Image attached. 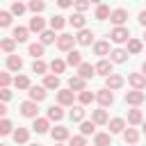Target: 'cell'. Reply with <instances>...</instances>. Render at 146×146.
Instances as JSON below:
<instances>
[{
	"label": "cell",
	"instance_id": "1",
	"mask_svg": "<svg viewBox=\"0 0 146 146\" xmlns=\"http://www.w3.org/2000/svg\"><path fill=\"white\" fill-rule=\"evenodd\" d=\"M110 39L114 41V43H128L130 41V30L123 25V27H114L112 32H110Z\"/></svg>",
	"mask_w": 146,
	"mask_h": 146
},
{
	"label": "cell",
	"instance_id": "2",
	"mask_svg": "<svg viewBox=\"0 0 146 146\" xmlns=\"http://www.w3.org/2000/svg\"><path fill=\"white\" fill-rule=\"evenodd\" d=\"M21 114H23L25 119H36V114H39V103H34V100H23V103H21Z\"/></svg>",
	"mask_w": 146,
	"mask_h": 146
},
{
	"label": "cell",
	"instance_id": "3",
	"mask_svg": "<svg viewBox=\"0 0 146 146\" xmlns=\"http://www.w3.org/2000/svg\"><path fill=\"white\" fill-rule=\"evenodd\" d=\"M73 43H78L73 34H66V32H64V34L57 36V48L64 50V52H71V50H73Z\"/></svg>",
	"mask_w": 146,
	"mask_h": 146
},
{
	"label": "cell",
	"instance_id": "4",
	"mask_svg": "<svg viewBox=\"0 0 146 146\" xmlns=\"http://www.w3.org/2000/svg\"><path fill=\"white\" fill-rule=\"evenodd\" d=\"M50 137H52L55 144H62V141H66V139L71 137V132H68L66 125H55V128L50 130Z\"/></svg>",
	"mask_w": 146,
	"mask_h": 146
},
{
	"label": "cell",
	"instance_id": "5",
	"mask_svg": "<svg viewBox=\"0 0 146 146\" xmlns=\"http://www.w3.org/2000/svg\"><path fill=\"white\" fill-rule=\"evenodd\" d=\"M128 82H130V87H132L135 91H141V89L146 87V75H144V73H130V75H128Z\"/></svg>",
	"mask_w": 146,
	"mask_h": 146
},
{
	"label": "cell",
	"instance_id": "6",
	"mask_svg": "<svg viewBox=\"0 0 146 146\" xmlns=\"http://www.w3.org/2000/svg\"><path fill=\"white\" fill-rule=\"evenodd\" d=\"M68 89L82 94V91H87V80L80 78V75H71V78H68Z\"/></svg>",
	"mask_w": 146,
	"mask_h": 146
},
{
	"label": "cell",
	"instance_id": "7",
	"mask_svg": "<svg viewBox=\"0 0 146 146\" xmlns=\"http://www.w3.org/2000/svg\"><path fill=\"white\" fill-rule=\"evenodd\" d=\"M144 100H146V94H144V91H135V89H132V91H125V103H128V105L137 107V105H141Z\"/></svg>",
	"mask_w": 146,
	"mask_h": 146
},
{
	"label": "cell",
	"instance_id": "8",
	"mask_svg": "<svg viewBox=\"0 0 146 146\" xmlns=\"http://www.w3.org/2000/svg\"><path fill=\"white\" fill-rule=\"evenodd\" d=\"M121 87H123V75L112 73V75H107V78H105V89L114 91V89H121Z\"/></svg>",
	"mask_w": 146,
	"mask_h": 146
},
{
	"label": "cell",
	"instance_id": "9",
	"mask_svg": "<svg viewBox=\"0 0 146 146\" xmlns=\"http://www.w3.org/2000/svg\"><path fill=\"white\" fill-rule=\"evenodd\" d=\"M73 100H75V94L71 91V89H59L57 91V103L64 107V105H71L73 107Z\"/></svg>",
	"mask_w": 146,
	"mask_h": 146
},
{
	"label": "cell",
	"instance_id": "10",
	"mask_svg": "<svg viewBox=\"0 0 146 146\" xmlns=\"http://www.w3.org/2000/svg\"><path fill=\"white\" fill-rule=\"evenodd\" d=\"M96 100L100 103V107L105 110V107H110L112 103H114V94L110 91V89H100L98 94H96Z\"/></svg>",
	"mask_w": 146,
	"mask_h": 146
},
{
	"label": "cell",
	"instance_id": "11",
	"mask_svg": "<svg viewBox=\"0 0 146 146\" xmlns=\"http://www.w3.org/2000/svg\"><path fill=\"white\" fill-rule=\"evenodd\" d=\"M110 21H112V23H114L116 27H123V23L128 21V11L119 7V9H114V11H112V16H110Z\"/></svg>",
	"mask_w": 146,
	"mask_h": 146
},
{
	"label": "cell",
	"instance_id": "12",
	"mask_svg": "<svg viewBox=\"0 0 146 146\" xmlns=\"http://www.w3.org/2000/svg\"><path fill=\"white\" fill-rule=\"evenodd\" d=\"M27 94H30V100H34V103H41V100L48 96V91H46V87H43V84H41V87H36V84H34V87H30V91H27Z\"/></svg>",
	"mask_w": 146,
	"mask_h": 146
},
{
	"label": "cell",
	"instance_id": "13",
	"mask_svg": "<svg viewBox=\"0 0 146 146\" xmlns=\"http://www.w3.org/2000/svg\"><path fill=\"white\" fill-rule=\"evenodd\" d=\"M91 121L96 123V125H105V123H110V116H107V110H94L91 112Z\"/></svg>",
	"mask_w": 146,
	"mask_h": 146
},
{
	"label": "cell",
	"instance_id": "14",
	"mask_svg": "<svg viewBox=\"0 0 146 146\" xmlns=\"http://www.w3.org/2000/svg\"><path fill=\"white\" fill-rule=\"evenodd\" d=\"M107 125H110V135H123V132H125V121H123V119H119V116H116V119H112Z\"/></svg>",
	"mask_w": 146,
	"mask_h": 146
},
{
	"label": "cell",
	"instance_id": "15",
	"mask_svg": "<svg viewBox=\"0 0 146 146\" xmlns=\"http://www.w3.org/2000/svg\"><path fill=\"white\" fill-rule=\"evenodd\" d=\"M27 30L30 32H46V21L41 18V16H34V18H30V25H27Z\"/></svg>",
	"mask_w": 146,
	"mask_h": 146
},
{
	"label": "cell",
	"instance_id": "16",
	"mask_svg": "<svg viewBox=\"0 0 146 146\" xmlns=\"http://www.w3.org/2000/svg\"><path fill=\"white\" fill-rule=\"evenodd\" d=\"M75 41H78L80 46H91V41H94V32L84 27V30H80V32H78V36H75Z\"/></svg>",
	"mask_w": 146,
	"mask_h": 146
},
{
	"label": "cell",
	"instance_id": "17",
	"mask_svg": "<svg viewBox=\"0 0 146 146\" xmlns=\"http://www.w3.org/2000/svg\"><path fill=\"white\" fill-rule=\"evenodd\" d=\"M125 59H128V50H123V48H114L110 52V62L112 64H123Z\"/></svg>",
	"mask_w": 146,
	"mask_h": 146
},
{
	"label": "cell",
	"instance_id": "18",
	"mask_svg": "<svg viewBox=\"0 0 146 146\" xmlns=\"http://www.w3.org/2000/svg\"><path fill=\"white\" fill-rule=\"evenodd\" d=\"M78 75H80V78H84V80H89V78H94V75H96V66H94V64H89V62H82V66L78 68Z\"/></svg>",
	"mask_w": 146,
	"mask_h": 146
},
{
	"label": "cell",
	"instance_id": "19",
	"mask_svg": "<svg viewBox=\"0 0 146 146\" xmlns=\"http://www.w3.org/2000/svg\"><path fill=\"white\" fill-rule=\"evenodd\" d=\"M27 34H30V30H27V27H23V25H18V27H14L11 39H14L16 43H23V41H27Z\"/></svg>",
	"mask_w": 146,
	"mask_h": 146
},
{
	"label": "cell",
	"instance_id": "20",
	"mask_svg": "<svg viewBox=\"0 0 146 146\" xmlns=\"http://www.w3.org/2000/svg\"><path fill=\"white\" fill-rule=\"evenodd\" d=\"M112 50H110V41H96L94 43V55H98V57H103L105 59V55H110Z\"/></svg>",
	"mask_w": 146,
	"mask_h": 146
},
{
	"label": "cell",
	"instance_id": "21",
	"mask_svg": "<svg viewBox=\"0 0 146 146\" xmlns=\"http://www.w3.org/2000/svg\"><path fill=\"white\" fill-rule=\"evenodd\" d=\"M66 64H68V66H75V68H80V66H82V52L71 50V52L66 55Z\"/></svg>",
	"mask_w": 146,
	"mask_h": 146
},
{
	"label": "cell",
	"instance_id": "22",
	"mask_svg": "<svg viewBox=\"0 0 146 146\" xmlns=\"http://www.w3.org/2000/svg\"><path fill=\"white\" fill-rule=\"evenodd\" d=\"M21 68H23V59H21L18 55H9V57H7V71H16V73H18Z\"/></svg>",
	"mask_w": 146,
	"mask_h": 146
},
{
	"label": "cell",
	"instance_id": "23",
	"mask_svg": "<svg viewBox=\"0 0 146 146\" xmlns=\"http://www.w3.org/2000/svg\"><path fill=\"white\" fill-rule=\"evenodd\" d=\"M96 73H100V75H105V78L112 75V73H114V71H112V62H110V59H100V62L96 64Z\"/></svg>",
	"mask_w": 146,
	"mask_h": 146
},
{
	"label": "cell",
	"instance_id": "24",
	"mask_svg": "<svg viewBox=\"0 0 146 146\" xmlns=\"http://www.w3.org/2000/svg\"><path fill=\"white\" fill-rule=\"evenodd\" d=\"M48 121H62L64 119V110H62V105H52V107H48V116H46Z\"/></svg>",
	"mask_w": 146,
	"mask_h": 146
},
{
	"label": "cell",
	"instance_id": "25",
	"mask_svg": "<svg viewBox=\"0 0 146 146\" xmlns=\"http://www.w3.org/2000/svg\"><path fill=\"white\" fill-rule=\"evenodd\" d=\"M128 123L130 125H139V123H144V114H141V110H128Z\"/></svg>",
	"mask_w": 146,
	"mask_h": 146
},
{
	"label": "cell",
	"instance_id": "26",
	"mask_svg": "<svg viewBox=\"0 0 146 146\" xmlns=\"http://www.w3.org/2000/svg\"><path fill=\"white\" fill-rule=\"evenodd\" d=\"M48 128H50V121H48V119H41V116H36L34 123H32V130L39 132V135H41V132H48Z\"/></svg>",
	"mask_w": 146,
	"mask_h": 146
},
{
	"label": "cell",
	"instance_id": "27",
	"mask_svg": "<svg viewBox=\"0 0 146 146\" xmlns=\"http://www.w3.org/2000/svg\"><path fill=\"white\" fill-rule=\"evenodd\" d=\"M11 137H14L16 144H27V139H30V130H27V128H16Z\"/></svg>",
	"mask_w": 146,
	"mask_h": 146
},
{
	"label": "cell",
	"instance_id": "28",
	"mask_svg": "<svg viewBox=\"0 0 146 146\" xmlns=\"http://www.w3.org/2000/svg\"><path fill=\"white\" fill-rule=\"evenodd\" d=\"M94 146H112L110 132H96L94 135Z\"/></svg>",
	"mask_w": 146,
	"mask_h": 146
},
{
	"label": "cell",
	"instance_id": "29",
	"mask_svg": "<svg viewBox=\"0 0 146 146\" xmlns=\"http://www.w3.org/2000/svg\"><path fill=\"white\" fill-rule=\"evenodd\" d=\"M43 50H46V46H43L41 41H39V43H30V46H27V52H30L34 59H41V57H43Z\"/></svg>",
	"mask_w": 146,
	"mask_h": 146
},
{
	"label": "cell",
	"instance_id": "30",
	"mask_svg": "<svg viewBox=\"0 0 146 146\" xmlns=\"http://www.w3.org/2000/svg\"><path fill=\"white\" fill-rule=\"evenodd\" d=\"M123 141L130 144V146H135V144L139 141V132H137L135 128H125V132H123Z\"/></svg>",
	"mask_w": 146,
	"mask_h": 146
},
{
	"label": "cell",
	"instance_id": "31",
	"mask_svg": "<svg viewBox=\"0 0 146 146\" xmlns=\"http://www.w3.org/2000/svg\"><path fill=\"white\" fill-rule=\"evenodd\" d=\"M66 25V18L62 16V14H55L52 18H50V30H55V32H59L62 27Z\"/></svg>",
	"mask_w": 146,
	"mask_h": 146
},
{
	"label": "cell",
	"instance_id": "32",
	"mask_svg": "<svg viewBox=\"0 0 146 146\" xmlns=\"http://www.w3.org/2000/svg\"><path fill=\"white\" fill-rule=\"evenodd\" d=\"M68 23H71L73 27H78V30H84V25H87V18H84V14H73V16L68 18Z\"/></svg>",
	"mask_w": 146,
	"mask_h": 146
},
{
	"label": "cell",
	"instance_id": "33",
	"mask_svg": "<svg viewBox=\"0 0 146 146\" xmlns=\"http://www.w3.org/2000/svg\"><path fill=\"white\" fill-rule=\"evenodd\" d=\"M48 68H50V66H48L43 59H34V62H32V73H36V75H46Z\"/></svg>",
	"mask_w": 146,
	"mask_h": 146
},
{
	"label": "cell",
	"instance_id": "34",
	"mask_svg": "<svg viewBox=\"0 0 146 146\" xmlns=\"http://www.w3.org/2000/svg\"><path fill=\"white\" fill-rule=\"evenodd\" d=\"M68 116H71V121L82 123V121H84V107H82V105H75V107L71 110V114H68Z\"/></svg>",
	"mask_w": 146,
	"mask_h": 146
},
{
	"label": "cell",
	"instance_id": "35",
	"mask_svg": "<svg viewBox=\"0 0 146 146\" xmlns=\"http://www.w3.org/2000/svg\"><path fill=\"white\" fill-rule=\"evenodd\" d=\"M94 132H96V123H94V121H82V123H80V135H82V137L94 135Z\"/></svg>",
	"mask_w": 146,
	"mask_h": 146
},
{
	"label": "cell",
	"instance_id": "36",
	"mask_svg": "<svg viewBox=\"0 0 146 146\" xmlns=\"http://www.w3.org/2000/svg\"><path fill=\"white\" fill-rule=\"evenodd\" d=\"M110 16H112V11H110L107 5H98V7H96V18H98V21H107Z\"/></svg>",
	"mask_w": 146,
	"mask_h": 146
},
{
	"label": "cell",
	"instance_id": "37",
	"mask_svg": "<svg viewBox=\"0 0 146 146\" xmlns=\"http://www.w3.org/2000/svg\"><path fill=\"white\" fill-rule=\"evenodd\" d=\"M141 48H144V43H141L139 39H130V41H128V52H130V55H139Z\"/></svg>",
	"mask_w": 146,
	"mask_h": 146
},
{
	"label": "cell",
	"instance_id": "38",
	"mask_svg": "<svg viewBox=\"0 0 146 146\" xmlns=\"http://www.w3.org/2000/svg\"><path fill=\"white\" fill-rule=\"evenodd\" d=\"M14 84H16V89H27V91H30V87H32L27 75H16V78H14Z\"/></svg>",
	"mask_w": 146,
	"mask_h": 146
},
{
	"label": "cell",
	"instance_id": "39",
	"mask_svg": "<svg viewBox=\"0 0 146 146\" xmlns=\"http://www.w3.org/2000/svg\"><path fill=\"white\" fill-rule=\"evenodd\" d=\"M43 87L46 89H59V75H46L43 78Z\"/></svg>",
	"mask_w": 146,
	"mask_h": 146
},
{
	"label": "cell",
	"instance_id": "40",
	"mask_svg": "<svg viewBox=\"0 0 146 146\" xmlns=\"http://www.w3.org/2000/svg\"><path fill=\"white\" fill-rule=\"evenodd\" d=\"M78 100H80L82 107H84V105H91V103L96 100V94H91V91H82V94H78Z\"/></svg>",
	"mask_w": 146,
	"mask_h": 146
},
{
	"label": "cell",
	"instance_id": "41",
	"mask_svg": "<svg viewBox=\"0 0 146 146\" xmlns=\"http://www.w3.org/2000/svg\"><path fill=\"white\" fill-rule=\"evenodd\" d=\"M0 48H2V50L7 52V57H9V55H14L16 41H14V39H2V41H0Z\"/></svg>",
	"mask_w": 146,
	"mask_h": 146
},
{
	"label": "cell",
	"instance_id": "42",
	"mask_svg": "<svg viewBox=\"0 0 146 146\" xmlns=\"http://www.w3.org/2000/svg\"><path fill=\"white\" fill-rule=\"evenodd\" d=\"M64 68H66V62H64V59H52V62H50V71H52L55 75L64 73Z\"/></svg>",
	"mask_w": 146,
	"mask_h": 146
},
{
	"label": "cell",
	"instance_id": "43",
	"mask_svg": "<svg viewBox=\"0 0 146 146\" xmlns=\"http://www.w3.org/2000/svg\"><path fill=\"white\" fill-rule=\"evenodd\" d=\"M27 9H30V11H32V14H34V16H39V14H41V11H43V9H46V5H43V2H41V0H32V2H30V5H27Z\"/></svg>",
	"mask_w": 146,
	"mask_h": 146
},
{
	"label": "cell",
	"instance_id": "44",
	"mask_svg": "<svg viewBox=\"0 0 146 146\" xmlns=\"http://www.w3.org/2000/svg\"><path fill=\"white\" fill-rule=\"evenodd\" d=\"M39 36H41V43H43V46L55 43V39H57V36H55V30H46V32H41Z\"/></svg>",
	"mask_w": 146,
	"mask_h": 146
},
{
	"label": "cell",
	"instance_id": "45",
	"mask_svg": "<svg viewBox=\"0 0 146 146\" xmlns=\"http://www.w3.org/2000/svg\"><path fill=\"white\" fill-rule=\"evenodd\" d=\"M0 135H14V125L9 119H2L0 121Z\"/></svg>",
	"mask_w": 146,
	"mask_h": 146
},
{
	"label": "cell",
	"instance_id": "46",
	"mask_svg": "<svg viewBox=\"0 0 146 146\" xmlns=\"http://www.w3.org/2000/svg\"><path fill=\"white\" fill-rule=\"evenodd\" d=\"M11 25V11H0V27H9Z\"/></svg>",
	"mask_w": 146,
	"mask_h": 146
},
{
	"label": "cell",
	"instance_id": "47",
	"mask_svg": "<svg viewBox=\"0 0 146 146\" xmlns=\"http://www.w3.org/2000/svg\"><path fill=\"white\" fill-rule=\"evenodd\" d=\"M68 146H87V137L75 135V137H71V139H68Z\"/></svg>",
	"mask_w": 146,
	"mask_h": 146
},
{
	"label": "cell",
	"instance_id": "48",
	"mask_svg": "<svg viewBox=\"0 0 146 146\" xmlns=\"http://www.w3.org/2000/svg\"><path fill=\"white\" fill-rule=\"evenodd\" d=\"M25 9H27V7H25L23 2H14V5H11V14H14V16H23Z\"/></svg>",
	"mask_w": 146,
	"mask_h": 146
},
{
	"label": "cell",
	"instance_id": "49",
	"mask_svg": "<svg viewBox=\"0 0 146 146\" xmlns=\"http://www.w3.org/2000/svg\"><path fill=\"white\" fill-rule=\"evenodd\" d=\"M91 7V2H87V0H78L75 2V14H82V11H87Z\"/></svg>",
	"mask_w": 146,
	"mask_h": 146
},
{
	"label": "cell",
	"instance_id": "50",
	"mask_svg": "<svg viewBox=\"0 0 146 146\" xmlns=\"http://www.w3.org/2000/svg\"><path fill=\"white\" fill-rule=\"evenodd\" d=\"M9 82H11L9 73H7V71H5V73H0V84H2V89H7V87H9Z\"/></svg>",
	"mask_w": 146,
	"mask_h": 146
},
{
	"label": "cell",
	"instance_id": "51",
	"mask_svg": "<svg viewBox=\"0 0 146 146\" xmlns=\"http://www.w3.org/2000/svg\"><path fill=\"white\" fill-rule=\"evenodd\" d=\"M0 98H2L5 103H7V100L11 98V91H9V89H0Z\"/></svg>",
	"mask_w": 146,
	"mask_h": 146
},
{
	"label": "cell",
	"instance_id": "52",
	"mask_svg": "<svg viewBox=\"0 0 146 146\" xmlns=\"http://www.w3.org/2000/svg\"><path fill=\"white\" fill-rule=\"evenodd\" d=\"M57 5H59V7H62V9H66V7H71V5H73V2H71V0H59V2H57Z\"/></svg>",
	"mask_w": 146,
	"mask_h": 146
},
{
	"label": "cell",
	"instance_id": "53",
	"mask_svg": "<svg viewBox=\"0 0 146 146\" xmlns=\"http://www.w3.org/2000/svg\"><path fill=\"white\" fill-rule=\"evenodd\" d=\"M139 23L146 27V9H144V11H139Z\"/></svg>",
	"mask_w": 146,
	"mask_h": 146
},
{
	"label": "cell",
	"instance_id": "54",
	"mask_svg": "<svg viewBox=\"0 0 146 146\" xmlns=\"http://www.w3.org/2000/svg\"><path fill=\"white\" fill-rule=\"evenodd\" d=\"M0 114H2V116H5V114H7V105H5V103H2V105H0ZM5 119H7V116H5Z\"/></svg>",
	"mask_w": 146,
	"mask_h": 146
},
{
	"label": "cell",
	"instance_id": "55",
	"mask_svg": "<svg viewBox=\"0 0 146 146\" xmlns=\"http://www.w3.org/2000/svg\"><path fill=\"white\" fill-rule=\"evenodd\" d=\"M141 73H144V75H146V62H144V64H141Z\"/></svg>",
	"mask_w": 146,
	"mask_h": 146
},
{
	"label": "cell",
	"instance_id": "56",
	"mask_svg": "<svg viewBox=\"0 0 146 146\" xmlns=\"http://www.w3.org/2000/svg\"><path fill=\"white\" fill-rule=\"evenodd\" d=\"M141 130H144V135H146V121H144V123H141Z\"/></svg>",
	"mask_w": 146,
	"mask_h": 146
},
{
	"label": "cell",
	"instance_id": "57",
	"mask_svg": "<svg viewBox=\"0 0 146 146\" xmlns=\"http://www.w3.org/2000/svg\"><path fill=\"white\" fill-rule=\"evenodd\" d=\"M30 146H41V144H30Z\"/></svg>",
	"mask_w": 146,
	"mask_h": 146
},
{
	"label": "cell",
	"instance_id": "58",
	"mask_svg": "<svg viewBox=\"0 0 146 146\" xmlns=\"http://www.w3.org/2000/svg\"><path fill=\"white\" fill-rule=\"evenodd\" d=\"M144 41H146V32H144Z\"/></svg>",
	"mask_w": 146,
	"mask_h": 146
},
{
	"label": "cell",
	"instance_id": "59",
	"mask_svg": "<svg viewBox=\"0 0 146 146\" xmlns=\"http://www.w3.org/2000/svg\"><path fill=\"white\" fill-rule=\"evenodd\" d=\"M55 146H64V144H55Z\"/></svg>",
	"mask_w": 146,
	"mask_h": 146
},
{
	"label": "cell",
	"instance_id": "60",
	"mask_svg": "<svg viewBox=\"0 0 146 146\" xmlns=\"http://www.w3.org/2000/svg\"><path fill=\"white\" fill-rule=\"evenodd\" d=\"M2 146H5V144H2Z\"/></svg>",
	"mask_w": 146,
	"mask_h": 146
}]
</instances>
